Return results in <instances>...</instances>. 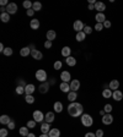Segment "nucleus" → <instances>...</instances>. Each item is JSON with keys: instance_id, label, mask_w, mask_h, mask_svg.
Returning a JSON list of instances; mask_svg holds the SVG:
<instances>
[{"instance_id": "1", "label": "nucleus", "mask_w": 123, "mask_h": 137, "mask_svg": "<svg viewBox=\"0 0 123 137\" xmlns=\"http://www.w3.org/2000/svg\"><path fill=\"white\" fill-rule=\"evenodd\" d=\"M83 111H84V108L80 103H70L68 105V114L71 116V118H78L80 115H83Z\"/></svg>"}, {"instance_id": "2", "label": "nucleus", "mask_w": 123, "mask_h": 137, "mask_svg": "<svg viewBox=\"0 0 123 137\" xmlns=\"http://www.w3.org/2000/svg\"><path fill=\"white\" fill-rule=\"evenodd\" d=\"M81 124H83L84 126H86V127L92 126L94 120L91 118V115H89V114H83V115H81Z\"/></svg>"}, {"instance_id": "3", "label": "nucleus", "mask_w": 123, "mask_h": 137, "mask_svg": "<svg viewBox=\"0 0 123 137\" xmlns=\"http://www.w3.org/2000/svg\"><path fill=\"white\" fill-rule=\"evenodd\" d=\"M36 78H37L38 81H41V82H46L47 81V72L44 71V70H38L37 72H36Z\"/></svg>"}, {"instance_id": "4", "label": "nucleus", "mask_w": 123, "mask_h": 137, "mask_svg": "<svg viewBox=\"0 0 123 137\" xmlns=\"http://www.w3.org/2000/svg\"><path fill=\"white\" fill-rule=\"evenodd\" d=\"M33 120H35L36 122H42V121L44 120L43 113L39 111V110H35V111H33Z\"/></svg>"}, {"instance_id": "5", "label": "nucleus", "mask_w": 123, "mask_h": 137, "mask_svg": "<svg viewBox=\"0 0 123 137\" xmlns=\"http://www.w3.org/2000/svg\"><path fill=\"white\" fill-rule=\"evenodd\" d=\"M6 12H8L9 15L16 14V12H17V5H16L15 3H9V5H8V8H6Z\"/></svg>"}, {"instance_id": "6", "label": "nucleus", "mask_w": 123, "mask_h": 137, "mask_svg": "<svg viewBox=\"0 0 123 137\" xmlns=\"http://www.w3.org/2000/svg\"><path fill=\"white\" fill-rule=\"evenodd\" d=\"M73 27H74V29H75L76 33H78V32H81V31L84 29V27H85V26H84L83 21H80V20H76L75 22H74V26H73Z\"/></svg>"}, {"instance_id": "7", "label": "nucleus", "mask_w": 123, "mask_h": 137, "mask_svg": "<svg viewBox=\"0 0 123 137\" xmlns=\"http://www.w3.org/2000/svg\"><path fill=\"white\" fill-rule=\"evenodd\" d=\"M102 122H104L105 125H111L113 122V116L111 114H105L104 116H102Z\"/></svg>"}, {"instance_id": "8", "label": "nucleus", "mask_w": 123, "mask_h": 137, "mask_svg": "<svg viewBox=\"0 0 123 137\" xmlns=\"http://www.w3.org/2000/svg\"><path fill=\"white\" fill-rule=\"evenodd\" d=\"M31 55H32V58L33 59H36V60H41L42 58H43V54L37 50V49H31Z\"/></svg>"}, {"instance_id": "9", "label": "nucleus", "mask_w": 123, "mask_h": 137, "mask_svg": "<svg viewBox=\"0 0 123 137\" xmlns=\"http://www.w3.org/2000/svg\"><path fill=\"white\" fill-rule=\"evenodd\" d=\"M79 88H80V81H78V80H73V81H70V89H71V91L76 92Z\"/></svg>"}, {"instance_id": "10", "label": "nucleus", "mask_w": 123, "mask_h": 137, "mask_svg": "<svg viewBox=\"0 0 123 137\" xmlns=\"http://www.w3.org/2000/svg\"><path fill=\"white\" fill-rule=\"evenodd\" d=\"M95 20H96V23H104L106 21V16H105L104 12H99V14H96Z\"/></svg>"}, {"instance_id": "11", "label": "nucleus", "mask_w": 123, "mask_h": 137, "mask_svg": "<svg viewBox=\"0 0 123 137\" xmlns=\"http://www.w3.org/2000/svg\"><path fill=\"white\" fill-rule=\"evenodd\" d=\"M46 37H47V40H54L56 38H57V33H56V31H53V29H49L47 31V33H46Z\"/></svg>"}, {"instance_id": "12", "label": "nucleus", "mask_w": 123, "mask_h": 137, "mask_svg": "<svg viewBox=\"0 0 123 137\" xmlns=\"http://www.w3.org/2000/svg\"><path fill=\"white\" fill-rule=\"evenodd\" d=\"M59 88H60V91L64 92V93H69V92L71 91V89H70V84L68 82H62L60 86H59Z\"/></svg>"}, {"instance_id": "13", "label": "nucleus", "mask_w": 123, "mask_h": 137, "mask_svg": "<svg viewBox=\"0 0 123 137\" xmlns=\"http://www.w3.org/2000/svg\"><path fill=\"white\" fill-rule=\"evenodd\" d=\"M95 10H97L99 12H104L105 10H106V5H105L104 3H101V1H96V4H95Z\"/></svg>"}, {"instance_id": "14", "label": "nucleus", "mask_w": 123, "mask_h": 137, "mask_svg": "<svg viewBox=\"0 0 123 137\" xmlns=\"http://www.w3.org/2000/svg\"><path fill=\"white\" fill-rule=\"evenodd\" d=\"M48 89H49V83H47V82H42L41 86L38 87V91L41 92V93H47Z\"/></svg>"}, {"instance_id": "15", "label": "nucleus", "mask_w": 123, "mask_h": 137, "mask_svg": "<svg viewBox=\"0 0 123 137\" xmlns=\"http://www.w3.org/2000/svg\"><path fill=\"white\" fill-rule=\"evenodd\" d=\"M51 131V126H49V124L48 122H42V125H41V132L42 133H47L48 135V132Z\"/></svg>"}, {"instance_id": "16", "label": "nucleus", "mask_w": 123, "mask_h": 137, "mask_svg": "<svg viewBox=\"0 0 123 137\" xmlns=\"http://www.w3.org/2000/svg\"><path fill=\"white\" fill-rule=\"evenodd\" d=\"M60 78H62V82H69L71 77H70V73L68 71H63L60 73Z\"/></svg>"}, {"instance_id": "17", "label": "nucleus", "mask_w": 123, "mask_h": 137, "mask_svg": "<svg viewBox=\"0 0 123 137\" xmlns=\"http://www.w3.org/2000/svg\"><path fill=\"white\" fill-rule=\"evenodd\" d=\"M44 120H46V122H48V124L53 122V121H54V113H52V111H48L47 114L44 115Z\"/></svg>"}, {"instance_id": "18", "label": "nucleus", "mask_w": 123, "mask_h": 137, "mask_svg": "<svg viewBox=\"0 0 123 137\" xmlns=\"http://www.w3.org/2000/svg\"><path fill=\"white\" fill-rule=\"evenodd\" d=\"M108 87H110V89H112V91H117V88H119V81H117V80H112L110 84H108Z\"/></svg>"}, {"instance_id": "19", "label": "nucleus", "mask_w": 123, "mask_h": 137, "mask_svg": "<svg viewBox=\"0 0 123 137\" xmlns=\"http://www.w3.org/2000/svg\"><path fill=\"white\" fill-rule=\"evenodd\" d=\"M112 98H113L114 101H122L123 99V94L121 91H113V93H112Z\"/></svg>"}, {"instance_id": "20", "label": "nucleus", "mask_w": 123, "mask_h": 137, "mask_svg": "<svg viewBox=\"0 0 123 137\" xmlns=\"http://www.w3.org/2000/svg\"><path fill=\"white\" fill-rule=\"evenodd\" d=\"M36 89V87L32 84V83H30V84H26V87H25V93H26V96L27 94H32L33 92Z\"/></svg>"}, {"instance_id": "21", "label": "nucleus", "mask_w": 123, "mask_h": 137, "mask_svg": "<svg viewBox=\"0 0 123 137\" xmlns=\"http://www.w3.org/2000/svg\"><path fill=\"white\" fill-rule=\"evenodd\" d=\"M0 122L3 125H9L10 122H11V119H10V116H8V115H1L0 116Z\"/></svg>"}, {"instance_id": "22", "label": "nucleus", "mask_w": 123, "mask_h": 137, "mask_svg": "<svg viewBox=\"0 0 123 137\" xmlns=\"http://www.w3.org/2000/svg\"><path fill=\"white\" fill-rule=\"evenodd\" d=\"M49 137H59L60 136V131L58 128H51V131L48 132Z\"/></svg>"}, {"instance_id": "23", "label": "nucleus", "mask_w": 123, "mask_h": 137, "mask_svg": "<svg viewBox=\"0 0 123 137\" xmlns=\"http://www.w3.org/2000/svg\"><path fill=\"white\" fill-rule=\"evenodd\" d=\"M76 98H78V93H76V92L70 91L69 93H68V99L71 102V103H74V102L76 101Z\"/></svg>"}, {"instance_id": "24", "label": "nucleus", "mask_w": 123, "mask_h": 137, "mask_svg": "<svg viewBox=\"0 0 123 137\" xmlns=\"http://www.w3.org/2000/svg\"><path fill=\"white\" fill-rule=\"evenodd\" d=\"M30 26L32 29H38L39 28V21H38L37 18H33V20H31V22H30Z\"/></svg>"}, {"instance_id": "25", "label": "nucleus", "mask_w": 123, "mask_h": 137, "mask_svg": "<svg viewBox=\"0 0 123 137\" xmlns=\"http://www.w3.org/2000/svg\"><path fill=\"white\" fill-rule=\"evenodd\" d=\"M70 53H71V49H70L69 47H64V48L62 49V55H63L64 58H69V56H70Z\"/></svg>"}, {"instance_id": "26", "label": "nucleus", "mask_w": 123, "mask_h": 137, "mask_svg": "<svg viewBox=\"0 0 123 137\" xmlns=\"http://www.w3.org/2000/svg\"><path fill=\"white\" fill-rule=\"evenodd\" d=\"M53 108H54V111H56V113H62V110H63V104H62L60 102H56L54 105H53Z\"/></svg>"}, {"instance_id": "27", "label": "nucleus", "mask_w": 123, "mask_h": 137, "mask_svg": "<svg viewBox=\"0 0 123 137\" xmlns=\"http://www.w3.org/2000/svg\"><path fill=\"white\" fill-rule=\"evenodd\" d=\"M31 54V50H30L29 47H25V48H22L21 50H20V55L21 56H29Z\"/></svg>"}, {"instance_id": "28", "label": "nucleus", "mask_w": 123, "mask_h": 137, "mask_svg": "<svg viewBox=\"0 0 123 137\" xmlns=\"http://www.w3.org/2000/svg\"><path fill=\"white\" fill-rule=\"evenodd\" d=\"M112 89H110V88H105L104 92H102V97L104 98H111L112 97Z\"/></svg>"}, {"instance_id": "29", "label": "nucleus", "mask_w": 123, "mask_h": 137, "mask_svg": "<svg viewBox=\"0 0 123 137\" xmlns=\"http://www.w3.org/2000/svg\"><path fill=\"white\" fill-rule=\"evenodd\" d=\"M65 63H66V65H69V66H75L76 59L75 58H73V56H69V58H66L65 59Z\"/></svg>"}, {"instance_id": "30", "label": "nucleus", "mask_w": 123, "mask_h": 137, "mask_svg": "<svg viewBox=\"0 0 123 137\" xmlns=\"http://www.w3.org/2000/svg\"><path fill=\"white\" fill-rule=\"evenodd\" d=\"M20 135H21V136H23V137H27L29 136V127H27V126H23V127H21L20 128Z\"/></svg>"}, {"instance_id": "31", "label": "nucleus", "mask_w": 123, "mask_h": 137, "mask_svg": "<svg viewBox=\"0 0 123 137\" xmlns=\"http://www.w3.org/2000/svg\"><path fill=\"white\" fill-rule=\"evenodd\" d=\"M85 37H86V34L81 31V32H78L76 33V37H75V39L78 40V42H83L84 39H85Z\"/></svg>"}, {"instance_id": "32", "label": "nucleus", "mask_w": 123, "mask_h": 137, "mask_svg": "<svg viewBox=\"0 0 123 137\" xmlns=\"http://www.w3.org/2000/svg\"><path fill=\"white\" fill-rule=\"evenodd\" d=\"M0 20H1L3 22H9L10 21V15L8 14V12H4V14L0 15Z\"/></svg>"}, {"instance_id": "33", "label": "nucleus", "mask_w": 123, "mask_h": 137, "mask_svg": "<svg viewBox=\"0 0 123 137\" xmlns=\"http://www.w3.org/2000/svg\"><path fill=\"white\" fill-rule=\"evenodd\" d=\"M41 9H42V4H41V3H38V1L33 3V5H32V10H35V12H36V11H39Z\"/></svg>"}, {"instance_id": "34", "label": "nucleus", "mask_w": 123, "mask_h": 137, "mask_svg": "<svg viewBox=\"0 0 123 137\" xmlns=\"http://www.w3.org/2000/svg\"><path fill=\"white\" fill-rule=\"evenodd\" d=\"M25 101L27 102L29 104H33V103H35V97H33L32 94H27L26 98H25Z\"/></svg>"}, {"instance_id": "35", "label": "nucleus", "mask_w": 123, "mask_h": 137, "mask_svg": "<svg viewBox=\"0 0 123 137\" xmlns=\"http://www.w3.org/2000/svg\"><path fill=\"white\" fill-rule=\"evenodd\" d=\"M32 5H33V3H31V1H29V0H26V1H23V8L26 10H30L32 9Z\"/></svg>"}, {"instance_id": "36", "label": "nucleus", "mask_w": 123, "mask_h": 137, "mask_svg": "<svg viewBox=\"0 0 123 137\" xmlns=\"http://www.w3.org/2000/svg\"><path fill=\"white\" fill-rule=\"evenodd\" d=\"M112 109H113V108H112V105H111V104H106V105L104 107V110H105V113H106V114H110V113L112 111Z\"/></svg>"}, {"instance_id": "37", "label": "nucleus", "mask_w": 123, "mask_h": 137, "mask_svg": "<svg viewBox=\"0 0 123 137\" xmlns=\"http://www.w3.org/2000/svg\"><path fill=\"white\" fill-rule=\"evenodd\" d=\"M83 32H84L85 34H91V33H92V28L90 27V26H85L84 29H83Z\"/></svg>"}, {"instance_id": "38", "label": "nucleus", "mask_w": 123, "mask_h": 137, "mask_svg": "<svg viewBox=\"0 0 123 137\" xmlns=\"http://www.w3.org/2000/svg\"><path fill=\"white\" fill-rule=\"evenodd\" d=\"M3 54L6 55V56H10V55H12V49H11V48H9V47H8V48H5V50L3 52Z\"/></svg>"}, {"instance_id": "39", "label": "nucleus", "mask_w": 123, "mask_h": 137, "mask_svg": "<svg viewBox=\"0 0 123 137\" xmlns=\"http://www.w3.org/2000/svg\"><path fill=\"white\" fill-rule=\"evenodd\" d=\"M16 93H17V94H23V93H25V87H22V86H17V88H16Z\"/></svg>"}, {"instance_id": "40", "label": "nucleus", "mask_w": 123, "mask_h": 137, "mask_svg": "<svg viewBox=\"0 0 123 137\" xmlns=\"http://www.w3.org/2000/svg\"><path fill=\"white\" fill-rule=\"evenodd\" d=\"M36 126V121L35 120H30V121H27V127L29 128H33Z\"/></svg>"}, {"instance_id": "41", "label": "nucleus", "mask_w": 123, "mask_h": 137, "mask_svg": "<svg viewBox=\"0 0 123 137\" xmlns=\"http://www.w3.org/2000/svg\"><path fill=\"white\" fill-rule=\"evenodd\" d=\"M0 137H8V130L6 128H1L0 130Z\"/></svg>"}, {"instance_id": "42", "label": "nucleus", "mask_w": 123, "mask_h": 137, "mask_svg": "<svg viewBox=\"0 0 123 137\" xmlns=\"http://www.w3.org/2000/svg\"><path fill=\"white\" fill-rule=\"evenodd\" d=\"M95 29L96 31H102L104 29V23H96L95 25Z\"/></svg>"}, {"instance_id": "43", "label": "nucleus", "mask_w": 123, "mask_h": 137, "mask_svg": "<svg viewBox=\"0 0 123 137\" xmlns=\"http://www.w3.org/2000/svg\"><path fill=\"white\" fill-rule=\"evenodd\" d=\"M54 69H56V70L62 69V61H56V63H54Z\"/></svg>"}, {"instance_id": "44", "label": "nucleus", "mask_w": 123, "mask_h": 137, "mask_svg": "<svg viewBox=\"0 0 123 137\" xmlns=\"http://www.w3.org/2000/svg\"><path fill=\"white\" fill-rule=\"evenodd\" d=\"M44 48H46V49L52 48V42H51V40H46V43H44Z\"/></svg>"}, {"instance_id": "45", "label": "nucleus", "mask_w": 123, "mask_h": 137, "mask_svg": "<svg viewBox=\"0 0 123 137\" xmlns=\"http://www.w3.org/2000/svg\"><path fill=\"white\" fill-rule=\"evenodd\" d=\"M110 27H111V22L108 20H106L104 22V28H110Z\"/></svg>"}, {"instance_id": "46", "label": "nucleus", "mask_w": 123, "mask_h": 137, "mask_svg": "<svg viewBox=\"0 0 123 137\" xmlns=\"http://www.w3.org/2000/svg\"><path fill=\"white\" fill-rule=\"evenodd\" d=\"M95 135H96V137H102L104 136V131H102V130H97Z\"/></svg>"}, {"instance_id": "47", "label": "nucleus", "mask_w": 123, "mask_h": 137, "mask_svg": "<svg viewBox=\"0 0 123 137\" xmlns=\"http://www.w3.org/2000/svg\"><path fill=\"white\" fill-rule=\"evenodd\" d=\"M27 12V16H30V17H32L33 15H35V10H32V9H30V10H27L26 11Z\"/></svg>"}, {"instance_id": "48", "label": "nucleus", "mask_w": 123, "mask_h": 137, "mask_svg": "<svg viewBox=\"0 0 123 137\" xmlns=\"http://www.w3.org/2000/svg\"><path fill=\"white\" fill-rule=\"evenodd\" d=\"M8 127H9V130H14V128H15V122H14V121H11L9 125H8Z\"/></svg>"}, {"instance_id": "49", "label": "nucleus", "mask_w": 123, "mask_h": 137, "mask_svg": "<svg viewBox=\"0 0 123 137\" xmlns=\"http://www.w3.org/2000/svg\"><path fill=\"white\" fill-rule=\"evenodd\" d=\"M85 137H96V135L92 133V132H87V133L85 135Z\"/></svg>"}, {"instance_id": "50", "label": "nucleus", "mask_w": 123, "mask_h": 137, "mask_svg": "<svg viewBox=\"0 0 123 137\" xmlns=\"http://www.w3.org/2000/svg\"><path fill=\"white\" fill-rule=\"evenodd\" d=\"M6 4H8V0H1V1H0V5H1V6H5ZM8 5H9V4H8Z\"/></svg>"}, {"instance_id": "51", "label": "nucleus", "mask_w": 123, "mask_h": 137, "mask_svg": "<svg viewBox=\"0 0 123 137\" xmlns=\"http://www.w3.org/2000/svg\"><path fill=\"white\" fill-rule=\"evenodd\" d=\"M89 10H95V4H89Z\"/></svg>"}, {"instance_id": "52", "label": "nucleus", "mask_w": 123, "mask_h": 137, "mask_svg": "<svg viewBox=\"0 0 123 137\" xmlns=\"http://www.w3.org/2000/svg\"><path fill=\"white\" fill-rule=\"evenodd\" d=\"M0 11H1V14H4V12H6V9H5L4 6H1V8H0Z\"/></svg>"}, {"instance_id": "53", "label": "nucleus", "mask_w": 123, "mask_h": 137, "mask_svg": "<svg viewBox=\"0 0 123 137\" xmlns=\"http://www.w3.org/2000/svg\"><path fill=\"white\" fill-rule=\"evenodd\" d=\"M39 137H49V136H48L47 133H42V135H41V136H39Z\"/></svg>"}, {"instance_id": "54", "label": "nucleus", "mask_w": 123, "mask_h": 137, "mask_svg": "<svg viewBox=\"0 0 123 137\" xmlns=\"http://www.w3.org/2000/svg\"><path fill=\"white\" fill-rule=\"evenodd\" d=\"M100 114H101V115L104 116V115H105V110H101V111H100Z\"/></svg>"}, {"instance_id": "55", "label": "nucleus", "mask_w": 123, "mask_h": 137, "mask_svg": "<svg viewBox=\"0 0 123 137\" xmlns=\"http://www.w3.org/2000/svg\"><path fill=\"white\" fill-rule=\"evenodd\" d=\"M27 137H36V136H35L33 133H29V136H27Z\"/></svg>"}]
</instances>
